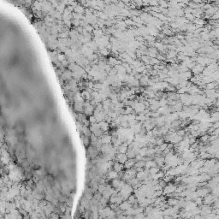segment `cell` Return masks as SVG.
Returning a JSON list of instances; mask_svg holds the SVG:
<instances>
[{
    "mask_svg": "<svg viewBox=\"0 0 219 219\" xmlns=\"http://www.w3.org/2000/svg\"><path fill=\"white\" fill-rule=\"evenodd\" d=\"M176 187H177L176 183H171V182H170V183H168L164 188H163V194H164V195H165V196L168 195V194H172V193L175 192Z\"/></svg>",
    "mask_w": 219,
    "mask_h": 219,
    "instance_id": "cell-1",
    "label": "cell"
},
{
    "mask_svg": "<svg viewBox=\"0 0 219 219\" xmlns=\"http://www.w3.org/2000/svg\"><path fill=\"white\" fill-rule=\"evenodd\" d=\"M218 199V197L213 195L211 193H210V194H208L207 195H206L204 198H203V202H204L205 205H209V206H211V205L214 203V201L217 200Z\"/></svg>",
    "mask_w": 219,
    "mask_h": 219,
    "instance_id": "cell-2",
    "label": "cell"
},
{
    "mask_svg": "<svg viewBox=\"0 0 219 219\" xmlns=\"http://www.w3.org/2000/svg\"><path fill=\"white\" fill-rule=\"evenodd\" d=\"M211 189H210L209 187H207V186H206V187H198L197 190H196V192H197V194H198V196L204 198L206 195H207L208 194H210V193H211Z\"/></svg>",
    "mask_w": 219,
    "mask_h": 219,
    "instance_id": "cell-3",
    "label": "cell"
},
{
    "mask_svg": "<svg viewBox=\"0 0 219 219\" xmlns=\"http://www.w3.org/2000/svg\"><path fill=\"white\" fill-rule=\"evenodd\" d=\"M115 158H116V162H119V163H121V164H124L125 162L128 159V158L126 153H120V152H118V153H116Z\"/></svg>",
    "mask_w": 219,
    "mask_h": 219,
    "instance_id": "cell-4",
    "label": "cell"
},
{
    "mask_svg": "<svg viewBox=\"0 0 219 219\" xmlns=\"http://www.w3.org/2000/svg\"><path fill=\"white\" fill-rule=\"evenodd\" d=\"M103 145H108V144H111V140H112V136L109 134H104L101 137H100Z\"/></svg>",
    "mask_w": 219,
    "mask_h": 219,
    "instance_id": "cell-5",
    "label": "cell"
},
{
    "mask_svg": "<svg viewBox=\"0 0 219 219\" xmlns=\"http://www.w3.org/2000/svg\"><path fill=\"white\" fill-rule=\"evenodd\" d=\"M204 69H205L204 66H202V65H200V64L198 63L192 69V73L194 74H202L203 73Z\"/></svg>",
    "mask_w": 219,
    "mask_h": 219,
    "instance_id": "cell-6",
    "label": "cell"
},
{
    "mask_svg": "<svg viewBox=\"0 0 219 219\" xmlns=\"http://www.w3.org/2000/svg\"><path fill=\"white\" fill-rule=\"evenodd\" d=\"M106 177L108 180H113V179L119 178V177H118V172L116 171L114 169H113L112 170H110L106 174Z\"/></svg>",
    "mask_w": 219,
    "mask_h": 219,
    "instance_id": "cell-7",
    "label": "cell"
},
{
    "mask_svg": "<svg viewBox=\"0 0 219 219\" xmlns=\"http://www.w3.org/2000/svg\"><path fill=\"white\" fill-rule=\"evenodd\" d=\"M217 163V160L215 158H211L209 159H206V160H205V164H204V166L207 167V168L209 169H211L212 167H214V165L216 164Z\"/></svg>",
    "mask_w": 219,
    "mask_h": 219,
    "instance_id": "cell-8",
    "label": "cell"
},
{
    "mask_svg": "<svg viewBox=\"0 0 219 219\" xmlns=\"http://www.w3.org/2000/svg\"><path fill=\"white\" fill-rule=\"evenodd\" d=\"M132 204L131 203H129L128 200H123L122 202L121 203V204L119 205V208L121 210H122V211H127L128 209H129L130 207H132Z\"/></svg>",
    "mask_w": 219,
    "mask_h": 219,
    "instance_id": "cell-9",
    "label": "cell"
},
{
    "mask_svg": "<svg viewBox=\"0 0 219 219\" xmlns=\"http://www.w3.org/2000/svg\"><path fill=\"white\" fill-rule=\"evenodd\" d=\"M135 163H136V160H135V158H128V160L125 162V164H124L125 169H126V170H128V169L134 168V167Z\"/></svg>",
    "mask_w": 219,
    "mask_h": 219,
    "instance_id": "cell-10",
    "label": "cell"
},
{
    "mask_svg": "<svg viewBox=\"0 0 219 219\" xmlns=\"http://www.w3.org/2000/svg\"><path fill=\"white\" fill-rule=\"evenodd\" d=\"M98 124H99V127H100V129L103 130L104 132H108L109 129H110V123L107 122L106 121H102V122H98Z\"/></svg>",
    "mask_w": 219,
    "mask_h": 219,
    "instance_id": "cell-11",
    "label": "cell"
},
{
    "mask_svg": "<svg viewBox=\"0 0 219 219\" xmlns=\"http://www.w3.org/2000/svg\"><path fill=\"white\" fill-rule=\"evenodd\" d=\"M94 110H95V107L93 106V105H88V106H86V107H85L84 108V113L87 116H92V115H93Z\"/></svg>",
    "mask_w": 219,
    "mask_h": 219,
    "instance_id": "cell-12",
    "label": "cell"
},
{
    "mask_svg": "<svg viewBox=\"0 0 219 219\" xmlns=\"http://www.w3.org/2000/svg\"><path fill=\"white\" fill-rule=\"evenodd\" d=\"M166 202L169 206H176V205H178L179 199L175 197H170L168 199H167Z\"/></svg>",
    "mask_w": 219,
    "mask_h": 219,
    "instance_id": "cell-13",
    "label": "cell"
},
{
    "mask_svg": "<svg viewBox=\"0 0 219 219\" xmlns=\"http://www.w3.org/2000/svg\"><path fill=\"white\" fill-rule=\"evenodd\" d=\"M113 169H114L116 171L120 172V171H122V170L125 169V167H124V164H121V163H119V162H115L114 165H113Z\"/></svg>",
    "mask_w": 219,
    "mask_h": 219,
    "instance_id": "cell-14",
    "label": "cell"
},
{
    "mask_svg": "<svg viewBox=\"0 0 219 219\" xmlns=\"http://www.w3.org/2000/svg\"><path fill=\"white\" fill-rule=\"evenodd\" d=\"M213 156L211 155L210 153H208L207 152H199V158L203 159V160H206V159H209L211 158H212Z\"/></svg>",
    "mask_w": 219,
    "mask_h": 219,
    "instance_id": "cell-15",
    "label": "cell"
},
{
    "mask_svg": "<svg viewBox=\"0 0 219 219\" xmlns=\"http://www.w3.org/2000/svg\"><path fill=\"white\" fill-rule=\"evenodd\" d=\"M154 46H155V47L157 48L158 51H162V52L165 51V49H166V47H167V46H165L164 43H162V42H156Z\"/></svg>",
    "mask_w": 219,
    "mask_h": 219,
    "instance_id": "cell-16",
    "label": "cell"
},
{
    "mask_svg": "<svg viewBox=\"0 0 219 219\" xmlns=\"http://www.w3.org/2000/svg\"><path fill=\"white\" fill-rule=\"evenodd\" d=\"M155 166H158V164L156 163V161L151 159V160H148L146 162L145 169H148L149 170V169L152 168V167H155Z\"/></svg>",
    "mask_w": 219,
    "mask_h": 219,
    "instance_id": "cell-17",
    "label": "cell"
},
{
    "mask_svg": "<svg viewBox=\"0 0 219 219\" xmlns=\"http://www.w3.org/2000/svg\"><path fill=\"white\" fill-rule=\"evenodd\" d=\"M209 138H210V134H204L200 135V139H199V141L204 143L206 145V143H208L209 142Z\"/></svg>",
    "mask_w": 219,
    "mask_h": 219,
    "instance_id": "cell-18",
    "label": "cell"
},
{
    "mask_svg": "<svg viewBox=\"0 0 219 219\" xmlns=\"http://www.w3.org/2000/svg\"><path fill=\"white\" fill-rule=\"evenodd\" d=\"M176 57H177L176 51H173V50H170V51H169V52L167 53V55H166V57L168 59H174V58H175Z\"/></svg>",
    "mask_w": 219,
    "mask_h": 219,
    "instance_id": "cell-19",
    "label": "cell"
},
{
    "mask_svg": "<svg viewBox=\"0 0 219 219\" xmlns=\"http://www.w3.org/2000/svg\"><path fill=\"white\" fill-rule=\"evenodd\" d=\"M218 83L211 81V82L206 83V89H216V87L218 86Z\"/></svg>",
    "mask_w": 219,
    "mask_h": 219,
    "instance_id": "cell-20",
    "label": "cell"
},
{
    "mask_svg": "<svg viewBox=\"0 0 219 219\" xmlns=\"http://www.w3.org/2000/svg\"><path fill=\"white\" fill-rule=\"evenodd\" d=\"M126 154H127V156H128V158H135V157H136V154H135L134 151L132 148H128V150Z\"/></svg>",
    "mask_w": 219,
    "mask_h": 219,
    "instance_id": "cell-21",
    "label": "cell"
},
{
    "mask_svg": "<svg viewBox=\"0 0 219 219\" xmlns=\"http://www.w3.org/2000/svg\"><path fill=\"white\" fill-rule=\"evenodd\" d=\"M159 170H161V168L158 165V166L152 167V168L149 169V173H150L151 175H155V174H157Z\"/></svg>",
    "mask_w": 219,
    "mask_h": 219,
    "instance_id": "cell-22",
    "label": "cell"
},
{
    "mask_svg": "<svg viewBox=\"0 0 219 219\" xmlns=\"http://www.w3.org/2000/svg\"><path fill=\"white\" fill-rule=\"evenodd\" d=\"M127 200H128L129 203H131L132 205H134V204H135V203L137 202V198H136V196H135V194H130L129 197L128 198Z\"/></svg>",
    "mask_w": 219,
    "mask_h": 219,
    "instance_id": "cell-23",
    "label": "cell"
},
{
    "mask_svg": "<svg viewBox=\"0 0 219 219\" xmlns=\"http://www.w3.org/2000/svg\"><path fill=\"white\" fill-rule=\"evenodd\" d=\"M72 73L70 72V71H64L63 74H62V77L63 80H70V78L72 77Z\"/></svg>",
    "mask_w": 219,
    "mask_h": 219,
    "instance_id": "cell-24",
    "label": "cell"
},
{
    "mask_svg": "<svg viewBox=\"0 0 219 219\" xmlns=\"http://www.w3.org/2000/svg\"><path fill=\"white\" fill-rule=\"evenodd\" d=\"M145 165L146 162L142 159V160L136 161V163L134 164V168H145Z\"/></svg>",
    "mask_w": 219,
    "mask_h": 219,
    "instance_id": "cell-25",
    "label": "cell"
},
{
    "mask_svg": "<svg viewBox=\"0 0 219 219\" xmlns=\"http://www.w3.org/2000/svg\"><path fill=\"white\" fill-rule=\"evenodd\" d=\"M15 131H16L17 134H22L24 133V128L22 124H17L15 128Z\"/></svg>",
    "mask_w": 219,
    "mask_h": 219,
    "instance_id": "cell-26",
    "label": "cell"
},
{
    "mask_svg": "<svg viewBox=\"0 0 219 219\" xmlns=\"http://www.w3.org/2000/svg\"><path fill=\"white\" fill-rule=\"evenodd\" d=\"M147 146H144V147H142V148H140V152H139V154H140V155H141L142 157H145V156H146L147 155Z\"/></svg>",
    "mask_w": 219,
    "mask_h": 219,
    "instance_id": "cell-27",
    "label": "cell"
},
{
    "mask_svg": "<svg viewBox=\"0 0 219 219\" xmlns=\"http://www.w3.org/2000/svg\"><path fill=\"white\" fill-rule=\"evenodd\" d=\"M134 112V110L133 107L131 106H126L125 107V114L126 115H129L131 113Z\"/></svg>",
    "mask_w": 219,
    "mask_h": 219,
    "instance_id": "cell-28",
    "label": "cell"
},
{
    "mask_svg": "<svg viewBox=\"0 0 219 219\" xmlns=\"http://www.w3.org/2000/svg\"><path fill=\"white\" fill-rule=\"evenodd\" d=\"M194 201H195V203L197 204V206H201L203 204H204V202H203V198L202 197H197L195 199H194Z\"/></svg>",
    "mask_w": 219,
    "mask_h": 219,
    "instance_id": "cell-29",
    "label": "cell"
},
{
    "mask_svg": "<svg viewBox=\"0 0 219 219\" xmlns=\"http://www.w3.org/2000/svg\"><path fill=\"white\" fill-rule=\"evenodd\" d=\"M211 194H212L213 195L217 196V197H219V187L218 186H217L216 187L211 189Z\"/></svg>",
    "mask_w": 219,
    "mask_h": 219,
    "instance_id": "cell-30",
    "label": "cell"
},
{
    "mask_svg": "<svg viewBox=\"0 0 219 219\" xmlns=\"http://www.w3.org/2000/svg\"><path fill=\"white\" fill-rule=\"evenodd\" d=\"M88 120H89L90 123L98 122V121H97V119H96V117H95L94 115H92V116H89V117H88Z\"/></svg>",
    "mask_w": 219,
    "mask_h": 219,
    "instance_id": "cell-31",
    "label": "cell"
},
{
    "mask_svg": "<svg viewBox=\"0 0 219 219\" xmlns=\"http://www.w3.org/2000/svg\"><path fill=\"white\" fill-rule=\"evenodd\" d=\"M163 190H157L154 192V194H153V198H157V197H159V196L163 195Z\"/></svg>",
    "mask_w": 219,
    "mask_h": 219,
    "instance_id": "cell-32",
    "label": "cell"
},
{
    "mask_svg": "<svg viewBox=\"0 0 219 219\" xmlns=\"http://www.w3.org/2000/svg\"><path fill=\"white\" fill-rule=\"evenodd\" d=\"M167 147H168V143H167V142H164V143H163L161 146H159V150H160L161 152H164Z\"/></svg>",
    "mask_w": 219,
    "mask_h": 219,
    "instance_id": "cell-33",
    "label": "cell"
},
{
    "mask_svg": "<svg viewBox=\"0 0 219 219\" xmlns=\"http://www.w3.org/2000/svg\"><path fill=\"white\" fill-rule=\"evenodd\" d=\"M49 218H60V216H59L57 212H56V211H52V212L50 214Z\"/></svg>",
    "mask_w": 219,
    "mask_h": 219,
    "instance_id": "cell-34",
    "label": "cell"
},
{
    "mask_svg": "<svg viewBox=\"0 0 219 219\" xmlns=\"http://www.w3.org/2000/svg\"><path fill=\"white\" fill-rule=\"evenodd\" d=\"M211 19L214 21H219V11H217L214 15H211Z\"/></svg>",
    "mask_w": 219,
    "mask_h": 219,
    "instance_id": "cell-35",
    "label": "cell"
},
{
    "mask_svg": "<svg viewBox=\"0 0 219 219\" xmlns=\"http://www.w3.org/2000/svg\"><path fill=\"white\" fill-rule=\"evenodd\" d=\"M100 53H101L102 55H104V56H107L109 54V51H108V49H107V48H104V49H101L100 50Z\"/></svg>",
    "mask_w": 219,
    "mask_h": 219,
    "instance_id": "cell-36",
    "label": "cell"
},
{
    "mask_svg": "<svg viewBox=\"0 0 219 219\" xmlns=\"http://www.w3.org/2000/svg\"><path fill=\"white\" fill-rule=\"evenodd\" d=\"M57 59H58L59 62H62V61L65 59V55H63V54H57Z\"/></svg>",
    "mask_w": 219,
    "mask_h": 219,
    "instance_id": "cell-37",
    "label": "cell"
},
{
    "mask_svg": "<svg viewBox=\"0 0 219 219\" xmlns=\"http://www.w3.org/2000/svg\"><path fill=\"white\" fill-rule=\"evenodd\" d=\"M158 183H159V185H160L161 187H163V188H164V187H165V186H166L167 184H168L166 182H164V181L163 180V179H160V180H159V182H158Z\"/></svg>",
    "mask_w": 219,
    "mask_h": 219,
    "instance_id": "cell-38",
    "label": "cell"
},
{
    "mask_svg": "<svg viewBox=\"0 0 219 219\" xmlns=\"http://www.w3.org/2000/svg\"><path fill=\"white\" fill-rule=\"evenodd\" d=\"M134 218H145V214H144V212L139 213V214L135 215Z\"/></svg>",
    "mask_w": 219,
    "mask_h": 219,
    "instance_id": "cell-39",
    "label": "cell"
},
{
    "mask_svg": "<svg viewBox=\"0 0 219 219\" xmlns=\"http://www.w3.org/2000/svg\"><path fill=\"white\" fill-rule=\"evenodd\" d=\"M93 30V28L92 26H88V25L86 26V31H87V32H92Z\"/></svg>",
    "mask_w": 219,
    "mask_h": 219,
    "instance_id": "cell-40",
    "label": "cell"
},
{
    "mask_svg": "<svg viewBox=\"0 0 219 219\" xmlns=\"http://www.w3.org/2000/svg\"><path fill=\"white\" fill-rule=\"evenodd\" d=\"M210 1H214V0H210Z\"/></svg>",
    "mask_w": 219,
    "mask_h": 219,
    "instance_id": "cell-41",
    "label": "cell"
}]
</instances>
